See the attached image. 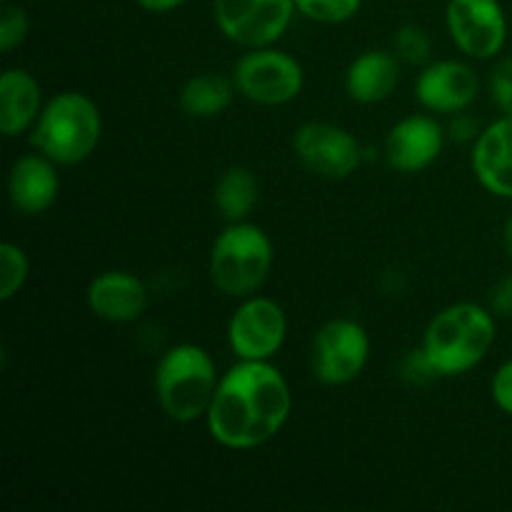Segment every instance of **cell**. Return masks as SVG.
<instances>
[{"mask_svg": "<svg viewBox=\"0 0 512 512\" xmlns=\"http://www.w3.org/2000/svg\"><path fill=\"white\" fill-rule=\"evenodd\" d=\"M188 0H138L140 8H145L148 13H168V10L180 8Z\"/></svg>", "mask_w": 512, "mask_h": 512, "instance_id": "f546056e", "label": "cell"}, {"mask_svg": "<svg viewBox=\"0 0 512 512\" xmlns=\"http://www.w3.org/2000/svg\"><path fill=\"white\" fill-rule=\"evenodd\" d=\"M88 308L108 323H133L148 308V288L128 270H105L88 285Z\"/></svg>", "mask_w": 512, "mask_h": 512, "instance_id": "9a60e30c", "label": "cell"}, {"mask_svg": "<svg viewBox=\"0 0 512 512\" xmlns=\"http://www.w3.org/2000/svg\"><path fill=\"white\" fill-rule=\"evenodd\" d=\"M490 313L503 320L512 318V273L500 278L490 290Z\"/></svg>", "mask_w": 512, "mask_h": 512, "instance_id": "83f0119b", "label": "cell"}, {"mask_svg": "<svg viewBox=\"0 0 512 512\" xmlns=\"http://www.w3.org/2000/svg\"><path fill=\"white\" fill-rule=\"evenodd\" d=\"M28 30V13L20 5L3 3V10H0V50L10 53L18 45H23L25 38H28Z\"/></svg>", "mask_w": 512, "mask_h": 512, "instance_id": "cb8c5ba5", "label": "cell"}, {"mask_svg": "<svg viewBox=\"0 0 512 512\" xmlns=\"http://www.w3.org/2000/svg\"><path fill=\"white\" fill-rule=\"evenodd\" d=\"M288 338V318L275 300L248 295L228 323V345L238 360H270Z\"/></svg>", "mask_w": 512, "mask_h": 512, "instance_id": "9c48e42d", "label": "cell"}, {"mask_svg": "<svg viewBox=\"0 0 512 512\" xmlns=\"http://www.w3.org/2000/svg\"><path fill=\"white\" fill-rule=\"evenodd\" d=\"M233 83L250 103L285 105L300 95L305 73L293 55L265 45V48H250L235 60Z\"/></svg>", "mask_w": 512, "mask_h": 512, "instance_id": "8992f818", "label": "cell"}, {"mask_svg": "<svg viewBox=\"0 0 512 512\" xmlns=\"http://www.w3.org/2000/svg\"><path fill=\"white\" fill-rule=\"evenodd\" d=\"M290 410V385L270 360H238L220 378L205 425L223 448L250 450L273 440L288 423Z\"/></svg>", "mask_w": 512, "mask_h": 512, "instance_id": "6da1fadb", "label": "cell"}, {"mask_svg": "<svg viewBox=\"0 0 512 512\" xmlns=\"http://www.w3.org/2000/svg\"><path fill=\"white\" fill-rule=\"evenodd\" d=\"M153 385L158 405L170 420L195 423L208 415L220 378L208 350L180 343L163 353Z\"/></svg>", "mask_w": 512, "mask_h": 512, "instance_id": "277c9868", "label": "cell"}, {"mask_svg": "<svg viewBox=\"0 0 512 512\" xmlns=\"http://www.w3.org/2000/svg\"><path fill=\"white\" fill-rule=\"evenodd\" d=\"M295 10V0H213L220 33L248 50L278 43Z\"/></svg>", "mask_w": 512, "mask_h": 512, "instance_id": "ba28073f", "label": "cell"}, {"mask_svg": "<svg viewBox=\"0 0 512 512\" xmlns=\"http://www.w3.org/2000/svg\"><path fill=\"white\" fill-rule=\"evenodd\" d=\"M273 243L263 228L240 220L215 238L210 248V280L228 298H248L268 280Z\"/></svg>", "mask_w": 512, "mask_h": 512, "instance_id": "5b68a950", "label": "cell"}, {"mask_svg": "<svg viewBox=\"0 0 512 512\" xmlns=\"http://www.w3.org/2000/svg\"><path fill=\"white\" fill-rule=\"evenodd\" d=\"M30 273L28 255L20 245L3 243L0 245V300L8 303L10 298L20 293Z\"/></svg>", "mask_w": 512, "mask_h": 512, "instance_id": "44dd1931", "label": "cell"}, {"mask_svg": "<svg viewBox=\"0 0 512 512\" xmlns=\"http://www.w3.org/2000/svg\"><path fill=\"white\" fill-rule=\"evenodd\" d=\"M293 150L300 163L320 178L343 180L363 163L358 138L333 123H305L295 130Z\"/></svg>", "mask_w": 512, "mask_h": 512, "instance_id": "8fae6325", "label": "cell"}, {"mask_svg": "<svg viewBox=\"0 0 512 512\" xmlns=\"http://www.w3.org/2000/svg\"><path fill=\"white\" fill-rule=\"evenodd\" d=\"M448 133L430 115H408L390 128L385 138V160L398 173H423L443 153Z\"/></svg>", "mask_w": 512, "mask_h": 512, "instance_id": "7c38bea8", "label": "cell"}, {"mask_svg": "<svg viewBox=\"0 0 512 512\" xmlns=\"http://www.w3.org/2000/svg\"><path fill=\"white\" fill-rule=\"evenodd\" d=\"M490 98L503 110V115H512V58L500 60L490 73Z\"/></svg>", "mask_w": 512, "mask_h": 512, "instance_id": "d4e9b609", "label": "cell"}, {"mask_svg": "<svg viewBox=\"0 0 512 512\" xmlns=\"http://www.w3.org/2000/svg\"><path fill=\"white\" fill-rule=\"evenodd\" d=\"M445 133H448V138L455 140V143H468V140H473L475 143L480 135V130H478V123H475L470 115L455 113V118L450 120V125Z\"/></svg>", "mask_w": 512, "mask_h": 512, "instance_id": "f1b7e54d", "label": "cell"}, {"mask_svg": "<svg viewBox=\"0 0 512 512\" xmlns=\"http://www.w3.org/2000/svg\"><path fill=\"white\" fill-rule=\"evenodd\" d=\"M103 135V118L93 100L78 90H65L40 110L30 143L58 165H78L95 153Z\"/></svg>", "mask_w": 512, "mask_h": 512, "instance_id": "3957f363", "label": "cell"}, {"mask_svg": "<svg viewBox=\"0 0 512 512\" xmlns=\"http://www.w3.org/2000/svg\"><path fill=\"white\" fill-rule=\"evenodd\" d=\"M60 195L58 163L43 153L20 155L8 175V198L18 213L40 215L53 208Z\"/></svg>", "mask_w": 512, "mask_h": 512, "instance_id": "5bb4252c", "label": "cell"}, {"mask_svg": "<svg viewBox=\"0 0 512 512\" xmlns=\"http://www.w3.org/2000/svg\"><path fill=\"white\" fill-rule=\"evenodd\" d=\"M360 5H363V0H295L298 13L325 25H338L355 18Z\"/></svg>", "mask_w": 512, "mask_h": 512, "instance_id": "603a6c76", "label": "cell"}, {"mask_svg": "<svg viewBox=\"0 0 512 512\" xmlns=\"http://www.w3.org/2000/svg\"><path fill=\"white\" fill-rule=\"evenodd\" d=\"M490 395H493V403L512 418V360L495 370L493 383H490Z\"/></svg>", "mask_w": 512, "mask_h": 512, "instance_id": "4316f807", "label": "cell"}, {"mask_svg": "<svg viewBox=\"0 0 512 512\" xmlns=\"http://www.w3.org/2000/svg\"><path fill=\"white\" fill-rule=\"evenodd\" d=\"M3 3H8V0H3Z\"/></svg>", "mask_w": 512, "mask_h": 512, "instance_id": "1f68e13d", "label": "cell"}, {"mask_svg": "<svg viewBox=\"0 0 512 512\" xmlns=\"http://www.w3.org/2000/svg\"><path fill=\"white\" fill-rule=\"evenodd\" d=\"M393 53L408 65H425L433 53V40L423 25H403L393 38Z\"/></svg>", "mask_w": 512, "mask_h": 512, "instance_id": "7402d4cb", "label": "cell"}, {"mask_svg": "<svg viewBox=\"0 0 512 512\" xmlns=\"http://www.w3.org/2000/svg\"><path fill=\"white\" fill-rule=\"evenodd\" d=\"M470 163L475 178L488 193L512 198V115H503L480 130Z\"/></svg>", "mask_w": 512, "mask_h": 512, "instance_id": "2e32d148", "label": "cell"}, {"mask_svg": "<svg viewBox=\"0 0 512 512\" xmlns=\"http://www.w3.org/2000/svg\"><path fill=\"white\" fill-rule=\"evenodd\" d=\"M495 343V315L478 303H455L440 310L423 335V350L435 373L455 378L485 360Z\"/></svg>", "mask_w": 512, "mask_h": 512, "instance_id": "7a4b0ae2", "label": "cell"}, {"mask_svg": "<svg viewBox=\"0 0 512 512\" xmlns=\"http://www.w3.org/2000/svg\"><path fill=\"white\" fill-rule=\"evenodd\" d=\"M215 208L223 215L228 223H240V220H248V215L253 213L255 205L260 200V188L258 178L250 168L243 165H233V168L225 170L223 175L215 183Z\"/></svg>", "mask_w": 512, "mask_h": 512, "instance_id": "ffe728a7", "label": "cell"}, {"mask_svg": "<svg viewBox=\"0 0 512 512\" xmlns=\"http://www.w3.org/2000/svg\"><path fill=\"white\" fill-rule=\"evenodd\" d=\"M445 23L460 53L475 60L500 55L508 40V20L498 0H450Z\"/></svg>", "mask_w": 512, "mask_h": 512, "instance_id": "30bf717a", "label": "cell"}, {"mask_svg": "<svg viewBox=\"0 0 512 512\" xmlns=\"http://www.w3.org/2000/svg\"><path fill=\"white\" fill-rule=\"evenodd\" d=\"M503 248H505V253H508V258L512 263V215L508 220H505V225H503Z\"/></svg>", "mask_w": 512, "mask_h": 512, "instance_id": "4dcf8cb0", "label": "cell"}, {"mask_svg": "<svg viewBox=\"0 0 512 512\" xmlns=\"http://www.w3.org/2000/svg\"><path fill=\"white\" fill-rule=\"evenodd\" d=\"M370 358V338L360 323L350 318L328 320L315 333L310 348V368L318 383L348 385L365 370Z\"/></svg>", "mask_w": 512, "mask_h": 512, "instance_id": "52a82bcc", "label": "cell"}, {"mask_svg": "<svg viewBox=\"0 0 512 512\" xmlns=\"http://www.w3.org/2000/svg\"><path fill=\"white\" fill-rule=\"evenodd\" d=\"M480 93L478 73L460 60L425 65L415 80V98L430 113H463Z\"/></svg>", "mask_w": 512, "mask_h": 512, "instance_id": "4fadbf2b", "label": "cell"}, {"mask_svg": "<svg viewBox=\"0 0 512 512\" xmlns=\"http://www.w3.org/2000/svg\"><path fill=\"white\" fill-rule=\"evenodd\" d=\"M43 105V88L28 70L8 68L0 75V130L5 138L33 130Z\"/></svg>", "mask_w": 512, "mask_h": 512, "instance_id": "e0dca14e", "label": "cell"}, {"mask_svg": "<svg viewBox=\"0 0 512 512\" xmlns=\"http://www.w3.org/2000/svg\"><path fill=\"white\" fill-rule=\"evenodd\" d=\"M400 378L410 385H425V383H430L433 378H438L433 363H430V358L425 355L423 345L415 350H410V353L400 360Z\"/></svg>", "mask_w": 512, "mask_h": 512, "instance_id": "484cf974", "label": "cell"}, {"mask_svg": "<svg viewBox=\"0 0 512 512\" xmlns=\"http://www.w3.org/2000/svg\"><path fill=\"white\" fill-rule=\"evenodd\" d=\"M235 93H238V88L233 83V75L225 78V75L218 73H198L185 80V85L180 88L178 103L185 115L205 120L225 113L233 103Z\"/></svg>", "mask_w": 512, "mask_h": 512, "instance_id": "d6986e66", "label": "cell"}, {"mask_svg": "<svg viewBox=\"0 0 512 512\" xmlns=\"http://www.w3.org/2000/svg\"><path fill=\"white\" fill-rule=\"evenodd\" d=\"M400 85V58L388 50H365L345 70V90L355 103L388 100Z\"/></svg>", "mask_w": 512, "mask_h": 512, "instance_id": "ac0fdd59", "label": "cell"}]
</instances>
